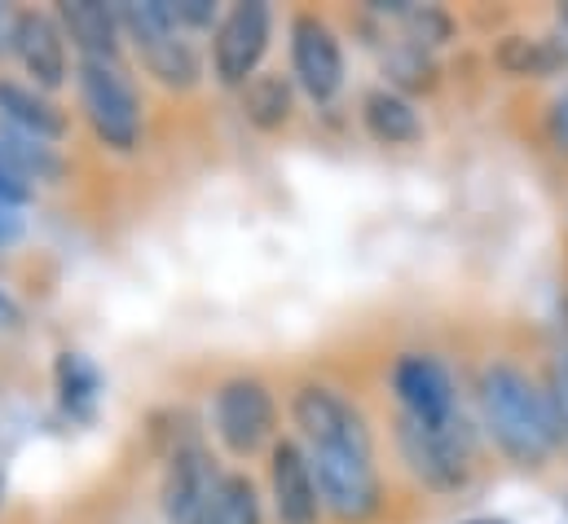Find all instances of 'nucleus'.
<instances>
[{
	"label": "nucleus",
	"instance_id": "f257e3e1",
	"mask_svg": "<svg viewBox=\"0 0 568 524\" xmlns=\"http://www.w3.org/2000/svg\"><path fill=\"white\" fill-rule=\"evenodd\" d=\"M480 441L516 472L542 476L568 450V393L560 371H534L516 353H489L471 375Z\"/></svg>",
	"mask_w": 568,
	"mask_h": 524
},
{
	"label": "nucleus",
	"instance_id": "f03ea898",
	"mask_svg": "<svg viewBox=\"0 0 568 524\" xmlns=\"http://www.w3.org/2000/svg\"><path fill=\"white\" fill-rule=\"evenodd\" d=\"M393 450L402 472L436 498H458L480 476V432L467 410L449 423H419L393 410Z\"/></svg>",
	"mask_w": 568,
	"mask_h": 524
},
{
	"label": "nucleus",
	"instance_id": "7ed1b4c3",
	"mask_svg": "<svg viewBox=\"0 0 568 524\" xmlns=\"http://www.w3.org/2000/svg\"><path fill=\"white\" fill-rule=\"evenodd\" d=\"M308 467H313V481H317L322 521L326 524L393 521V490L379 472V450H313Z\"/></svg>",
	"mask_w": 568,
	"mask_h": 524
},
{
	"label": "nucleus",
	"instance_id": "20e7f679",
	"mask_svg": "<svg viewBox=\"0 0 568 524\" xmlns=\"http://www.w3.org/2000/svg\"><path fill=\"white\" fill-rule=\"evenodd\" d=\"M207 423H212L216 445L234 463H252V458L270 454V445L283 436V405L265 375L239 371L212 389Z\"/></svg>",
	"mask_w": 568,
	"mask_h": 524
},
{
	"label": "nucleus",
	"instance_id": "39448f33",
	"mask_svg": "<svg viewBox=\"0 0 568 524\" xmlns=\"http://www.w3.org/2000/svg\"><path fill=\"white\" fill-rule=\"evenodd\" d=\"M120 27L124 40L133 44L142 71L168 93H194L203 84V53L194 44V36H185L172 18L168 0H133L120 4Z\"/></svg>",
	"mask_w": 568,
	"mask_h": 524
},
{
	"label": "nucleus",
	"instance_id": "423d86ee",
	"mask_svg": "<svg viewBox=\"0 0 568 524\" xmlns=\"http://www.w3.org/2000/svg\"><path fill=\"white\" fill-rule=\"evenodd\" d=\"M75 93H80V115L102 150L133 154L142 145V89H138L133 71L124 67V58L120 62H75Z\"/></svg>",
	"mask_w": 568,
	"mask_h": 524
},
{
	"label": "nucleus",
	"instance_id": "0eeeda50",
	"mask_svg": "<svg viewBox=\"0 0 568 524\" xmlns=\"http://www.w3.org/2000/svg\"><path fill=\"white\" fill-rule=\"evenodd\" d=\"M286 419L295 427V441L313 454V450H379L375 445V427L362 414V405L344 389L304 375L291 384L286 393Z\"/></svg>",
	"mask_w": 568,
	"mask_h": 524
},
{
	"label": "nucleus",
	"instance_id": "6e6552de",
	"mask_svg": "<svg viewBox=\"0 0 568 524\" xmlns=\"http://www.w3.org/2000/svg\"><path fill=\"white\" fill-rule=\"evenodd\" d=\"M286 75L295 84V93H304L313 107H331L344 84H348V58H344V40L331 27L326 13L317 9H295L286 22Z\"/></svg>",
	"mask_w": 568,
	"mask_h": 524
},
{
	"label": "nucleus",
	"instance_id": "1a4fd4ad",
	"mask_svg": "<svg viewBox=\"0 0 568 524\" xmlns=\"http://www.w3.org/2000/svg\"><path fill=\"white\" fill-rule=\"evenodd\" d=\"M274 4L265 0H239L230 9H221V22L212 31L207 44V62H212V80L230 93H239L256 71H265L270 44H274Z\"/></svg>",
	"mask_w": 568,
	"mask_h": 524
},
{
	"label": "nucleus",
	"instance_id": "9d476101",
	"mask_svg": "<svg viewBox=\"0 0 568 524\" xmlns=\"http://www.w3.org/2000/svg\"><path fill=\"white\" fill-rule=\"evenodd\" d=\"M225 467L212 454V445L194 432L176 450L163 454V481H159V512L163 524H199Z\"/></svg>",
	"mask_w": 568,
	"mask_h": 524
},
{
	"label": "nucleus",
	"instance_id": "9b49d317",
	"mask_svg": "<svg viewBox=\"0 0 568 524\" xmlns=\"http://www.w3.org/2000/svg\"><path fill=\"white\" fill-rule=\"evenodd\" d=\"M388 389L397 401V414H406V419L449 423L454 414H463L458 380L436 353H419V349L397 353V362L388 366Z\"/></svg>",
	"mask_w": 568,
	"mask_h": 524
},
{
	"label": "nucleus",
	"instance_id": "f8f14e48",
	"mask_svg": "<svg viewBox=\"0 0 568 524\" xmlns=\"http://www.w3.org/2000/svg\"><path fill=\"white\" fill-rule=\"evenodd\" d=\"M9 58L22 67L27 84L49 93V98L71 80V44H67V36L49 9H18Z\"/></svg>",
	"mask_w": 568,
	"mask_h": 524
},
{
	"label": "nucleus",
	"instance_id": "ddd939ff",
	"mask_svg": "<svg viewBox=\"0 0 568 524\" xmlns=\"http://www.w3.org/2000/svg\"><path fill=\"white\" fill-rule=\"evenodd\" d=\"M265 485H270V507L278 524H322V498L317 481L308 467V454L295 436H278L265 454Z\"/></svg>",
	"mask_w": 568,
	"mask_h": 524
},
{
	"label": "nucleus",
	"instance_id": "4468645a",
	"mask_svg": "<svg viewBox=\"0 0 568 524\" xmlns=\"http://www.w3.org/2000/svg\"><path fill=\"white\" fill-rule=\"evenodd\" d=\"M67 44L75 49L80 62H120L124 58V27H120V4L102 0H62L53 9Z\"/></svg>",
	"mask_w": 568,
	"mask_h": 524
},
{
	"label": "nucleus",
	"instance_id": "2eb2a0df",
	"mask_svg": "<svg viewBox=\"0 0 568 524\" xmlns=\"http://www.w3.org/2000/svg\"><path fill=\"white\" fill-rule=\"evenodd\" d=\"M357 124H362V132H366L375 145H384V150H406V145H419L427 137V124H424V115H419V107H415L410 98L393 93L388 84H375V89L362 93V102H357Z\"/></svg>",
	"mask_w": 568,
	"mask_h": 524
},
{
	"label": "nucleus",
	"instance_id": "dca6fc26",
	"mask_svg": "<svg viewBox=\"0 0 568 524\" xmlns=\"http://www.w3.org/2000/svg\"><path fill=\"white\" fill-rule=\"evenodd\" d=\"M0 124L22 132V137H36V141L58 145L71 132V115L49 93H40V89H31L22 80L0 75Z\"/></svg>",
	"mask_w": 568,
	"mask_h": 524
},
{
	"label": "nucleus",
	"instance_id": "f3484780",
	"mask_svg": "<svg viewBox=\"0 0 568 524\" xmlns=\"http://www.w3.org/2000/svg\"><path fill=\"white\" fill-rule=\"evenodd\" d=\"M494 67L507 80H551V75L568 71V44L556 31H547V36L507 31L494 40Z\"/></svg>",
	"mask_w": 568,
	"mask_h": 524
},
{
	"label": "nucleus",
	"instance_id": "a211bd4d",
	"mask_svg": "<svg viewBox=\"0 0 568 524\" xmlns=\"http://www.w3.org/2000/svg\"><path fill=\"white\" fill-rule=\"evenodd\" d=\"M239 111H243V120L252 129L265 132V137L291 129V120H295V84H291V75L274 71V67L256 71L239 89Z\"/></svg>",
	"mask_w": 568,
	"mask_h": 524
},
{
	"label": "nucleus",
	"instance_id": "6ab92c4d",
	"mask_svg": "<svg viewBox=\"0 0 568 524\" xmlns=\"http://www.w3.org/2000/svg\"><path fill=\"white\" fill-rule=\"evenodd\" d=\"M53 389H58V401L71 419H93L98 414V401H102V371L93 366V357L67 349L58 353L53 362Z\"/></svg>",
	"mask_w": 568,
	"mask_h": 524
},
{
	"label": "nucleus",
	"instance_id": "aec40b11",
	"mask_svg": "<svg viewBox=\"0 0 568 524\" xmlns=\"http://www.w3.org/2000/svg\"><path fill=\"white\" fill-rule=\"evenodd\" d=\"M199 524H270L265 521V494L243 467H225L207 512Z\"/></svg>",
	"mask_w": 568,
	"mask_h": 524
},
{
	"label": "nucleus",
	"instance_id": "412c9836",
	"mask_svg": "<svg viewBox=\"0 0 568 524\" xmlns=\"http://www.w3.org/2000/svg\"><path fill=\"white\" fill-rule=\"evenodd\" d=\"M0 154L22 172V181L36 190V185H58L67 177V154L49 141H36V137H22V132L4 129L0 124Z\"/></svg>",
	"mask_w": 568,
	"mask_h": 524
},
{
	"label": "nucleus",
	"instance_id": "4be33fe9",
	"mask_svg": "<svg viewBox=\"0 0 568 524\" xmlns=\"http://www.w3.org/2000/svg\"><path fill=\"white\" fill-rule=\"evenodd\" d=\"M384 75H388V89L393 93H402V98H419V93H432L436 89V80H440V71H436V58L424 53V49H415V44H406L402 36L388 44V53H384Z\"/></svg>",
	"mask_w": 568,
	"mask_h": 524
},
{
	"label": "nucleus",
	"instance_id": "5701e85b",
	"mask_svg": "<svg viewBox=\"0 0 568 524\" xmlns=\"http://www.w3.org/2000/svg\"><path fill=\"white\" fill-rule=\"evenodd\" d=\"M406 44H415V49H424V53H436V49H445L454 36H458V22H454V13L445 9V4H406V13L397 18V22H388Z\"/></svg>",
	"mask_w": 568,
	"mask_h": 524
},
{
	"label": "nucleus",
	"instance_id": "b1692460",
	"mask_svg": "<svg viewBox=\"0 0 568 524\" xmlns=\"http://www.w3.org/2000/svg\"><path fill=\"white\" fill-rule=\"evenodd\" d=\"M168 4H172V18L185 36H203V31L212 36L221 22V4H212V0H168Z\"/></svg>",
	"mask_w": 568,
	"mask_h": 524
},
{
	"label": "nucleus",
	"instance_id": "393cba45",
	"mask_svg": "<svg viewBox=\"0 0 568 524\" xmlns=\"http://www.w3.org/2000/svg\"><path fill=\"white\" fill-rule=\"evenodd\" d=\"M542 141L551 154L568 159V84L542 107Z\"/></svg>",
	"mask_w": 568,
	"mask_h": 524
},
{
	"label": "nucleus",
	"instance_id": "a878e982",
	"mask_svg": "<svg viewBox=\"0 0 568 524\" xmlns=\"http://www.w3.org/2000/svg\"><path fill=\"white\" fill-rule=\"evenodd\" d=\"M36 199V190L22 181V172L0 154V208H13V212H22L27 203Z\"/></svg>",
	"mask_w": 568,
	"mask_h": 524
},
{
	"label": "nucleus",
	"instance_id": "bb28decb",
	"mask_svg": "<svg viewBox=\"0 0 568 524\" xmlns=\"http://www.w3.org/2000/svg\"><path fill=\"white\" fill-rule=\"evenodd\" d=\"M27 326V313H22V304L0 286V335H18Z\"/></svg>",
	"mask_w": 568,
	"mask_h": 524
},
{
	"label": "nucleus",
	"instance_id": "cd10ccee",
	"mask_svg": "<svg viewBox=\"0 0 568 524\" xmlns=\"http://www.w3.org/2000/svg\"><path fill=\"white\" fill-rule=\"evenodd\" d=\"M13 27H18V9L0 0V62L13 53Z\"/></svg>",
	"mask_w": 568,
	"mask_h": 524
},
{
	"label": "nucleus",
	"instance_id": "c85d7f7f",
	"mask_svg": "<svg viewBox=\"0 0 568 524\" xmlns=\"http://www.w3.org/2000/svg\"><path fill=\"white\" fill-rule=\"evenodd\" d=\"M22 239V216L13 208H0V252H9Z\"/></svg>",
	"mask_w": 568,
	"mask_h": 524
},
{
	"label": "nucleus",
	"instance_id": "c756f323",
	"mask_svg": "<svg viewBox=\"0 0 568 524\" xmlns=\"http://www.w3.org/2000/svg\"><path fill=\"white\" fill-rule=\"evenodd\" d=\"M556 36L568 44V0L565 4H556Z\"/></svg>",
	"mask_w": 568,
	"mask_h": 524
},
{
	"label": "nucleus",
	"instance_id": "7c9ffc66",
	"mask_svg": "<svg viewBox=\"0 0 568 524\" xmlns=\"http://www.w3.org/2000/svg\"><path fill=\"white\" fill-rule=\"evenodd\" d=\"M463 524H507V521H494V516H476V521H463Z\"/></svg>",
	"mask_w": 568,
	"mask_h": 524
},
{
	"label": "nucleus",
	"instance_id": "2f4dec72",
	"mask_svg": "<svg viewBox=\"0 0 568 524\" xmlns=\"http://www.w3.org/2000/svg\"><path fill=\"white\" fill-rule=\"evenodd\" d=\"M560 380H565V393H568V349H565V362H560Z\"/></svg>",
	"mask_w": 568,
	"mask_h": 524
},
{
	"label": "nucleus",
	"instance_id": "473e14b6",
	"mask_svg": "<svg viewBox=\"0 0 568 524\" xmlns=\"http://www.w3.org/2000/svg\"><path fill=\"white\" fill-rule=\"evenodd\" d=\"M0 503H4V476H0Z\"/></svg>",
	"mask_w": 568,
	"mask_h": 524
}]
</instances>
